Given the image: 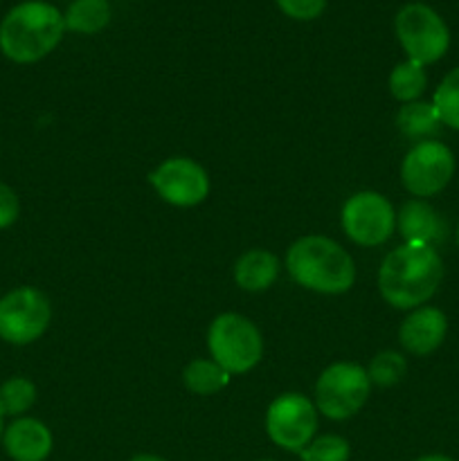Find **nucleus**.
<instances>
[{"mask_svg":"<svg viewBox=\"0 0 459 461\" xmlns=\"http://www.w3.org/2000/svg\"><path fill=\"white\" fill-rule=\"evenodd\" d=\"M454 176V156L444 142L421 140L414 144L400 165V180L412 196H436Z\"/></svg>","mask_w":459,"mask_h":461,"instance_id":"nucleus-8","label":"nucleus"},{"mask_svg":"<svg viewBox=\"0 0 459 461\" xmlns=\"http://www.w3.org/2000/svg\"><path fill=\"white\" fill-rule=\"evenodd\" d=\"M36 401V385L25 376H12L0 385V414L22 417Z\"/></svg>","mask_w":459,"mask_h":461,"instance_id":"nucleus-20","label":"nucleus"},{"mask_svg":"<svg viewBox=\"0 0 459 461\" xmlns=\"http://www.w3.org/2000/svg\"><path fill=\"white\" fill-rule=\"evenodd\" d=\"M279 275V259L268 250H248L234 266V279L243 291L259 293L274 284Z\"/></svg>","mask_w":459,"mask_h":461,"instance_id":"nucleus-15","label":"nucleus"},{"mask_svg":"<svg viewBox=\"0 0 459 461\" xmlns=\"http://www.w3.org/2000/svg\"><path fill=\"white\" fill-rule=\"evenodd\" d=\"M264 461H273V459H264Z\"/></svg>","mask_w":459,"mask_h":461,"instance_id":"nucleus-30","label":"nucleus"},{"mask_svg":"<svg viewBox=\"0 0 459 461\" xmlns=\"http://www.w3.org/2000/svg\"><path fill=\"white\" fill-rule=\"evenodd\" d=\"M286 268L300 286L324 295H340L356 282V264L349 252L318 234L292 243L286 255Z\"/></svg>","mask_w":459,"mask_h":461,"instance_id":"nucleus-3","label":"nucleus"},{"mask_svg":"<svg viewBox=\"0 0 459 461\" xmlns=\"http://www.w3.org/2000/svg\"><path fill=\"white\" fill-rule=\"evenodd\" d=\"M396 36L410 61L436 63L450 48V32L444 18L426 3H410L396 14Z\"/></svg>","mask_w":459,"mask_h":461,"instance_id":"nucleus-5","label":"nucleus"},{"mask_svg":"<svg viewBox=\"0 0 459 461\" xmlns=\"http://www.w3.org/2000/svg\"><path fill=\"white\" fill-rule=\"evenodd\" d=\"M3 435H4V417L0 414V444H3Z\"/></svg>","mask_w":459,"mask_h":461,"instance_id":"nucleus-28","label":"nucleus"},{"mask_svg":"<svg viewBox=\"0 0 459 461\" xmlns=\"http://www.w3.org/2000/svg\"><path fill=\"white\" fill-rule=\"evenodd\" d=\"M351 448L342 437L324 435L300 450L302 461H349Z\"/></svg>","mask_w":459,"mask_h":461,"instance_id":"nucleus-23","label":"nucleus"},{"mask_svg":"<svg viewBox=\"0 0 459 461\" xmlns=\"http://www.w3.org/2000/svg\"><path fill=\"white\" fill-rule=\"evenodd\" d=\"M279 9L295 21H313L327 7V0H277Z\"/></svg>","mask_w":459,"mask_h":461,"instance_id":"nucleus-24","label":"nucleus"},{"mask_svg":"<svg viewBox=\"0 0 459 461\" xmlns=\"http://www.w3.org/2000/svg\"><path fill=\"white\" fill-rule=\"evenodd\" d=\"M66 21L54 5L25 0L0 21V52L14 63H36L48 57L63 39Z\"/></svg>","mask_w":459,"mask_h":461,"instance_id":"nucleus-2","label":"nucleus"},{"mask_svg":"<svg viewBox=\"0 0 459 461\" xmlns=\"http://www.w3.org/2000/svg\"><path fill=\"white\" fill-rule=\"evenodd\" d=\"M318 430V408L306 396L282 394L266 412V432L279 448L300 453L313 441Z\"/></svg>","mask_w":459,"mask_h":461,"instance_id":"nucleus-9","label":"nucleus"},{"mask_svg":"<svg viewBox=\"0 0 459 461\" xmlns=\"http://www.w3.org/2000/svg\"><path fill=\"white\" fill-rule=\"evenodd\" d=\"M372 381L356 363H336L324 369L315 385V408L333 421L354 417L369 399Z\"/></svg>","mask_w":459,"mask_h":461,"instance_id":"nucleus-6","label":"nucleus"},{"mask_svg":"<svg viewBox=\"0 0 459 461\" xmlns=\"http://www.w3.org/2000/svg\"><path fill=\"white\" fill-rule=\"evenodd\" d=\"M399 228L405 243H418V246H432L444 232L439 214L423 201L405 203L399 214Z\"/></svg>","mask_w":459,"mask_h":461,"instance_id":"nucleus-14","label":"nucleus"},{"mask_svg":"<svg viewBox=\"0 0 459 461\" xmlns=\"http://www.w3.org/2000/svg\"><path fill=\"white\" fill-rule=\"evenodd\" d=\"M426 66L417 61H403L392 70L390 75V93L394 95L399 102L410 104L418 102V97L423 95L428 86V75L423 70Z\"/></svg>","mask_w":459,"mask_h":461,"instance_id":"nucleus-19","label":"nucleus"},{"mask_svg":"<svg viewBox=\"0 0 459 461\" xmlns=\"http://www.w3.org/2000/svg\"><path fill=\"white\" fill-rule=\"evenodd\" d=\"M21 214V201L9 185L0 183V230L9 228L18 221Z\"/></svg>","mask_w":459,"mask_h":461,"instance_id":"nucleus-25","label":"nucleus"},{"mask_svg":"<svg viewBox=\"0 0 459 461\" xmlns=\"http://www.w3.org/2000/svg\"><path fill=\"white\" fill-rule=\"evenodd\" d=\"M414 461H454V459L448 457V455H423V457H418Z\"/></svg>","mask_w":459,"mask_h":461,"instance_id":"nucleus-26","label":"nucleus"},{"mask_svg":"<svg viewBox=\"0 0 459 461\" xmlns=\"http://www.w3.org/2000/svg\"><path fill=\"white\" fill-rule=\"evenodd\" d=\"M405 372H408V363H405L403 356L396 354V351H382V354H378L372 360V365L367 369V376L376 385L392 387L403 381Z\"/></svg>","mask_w":459,"mask_h":461,"instance_id":"nucleus-22","label":"nucleus"},{"mask_svg":"<svg viewBox=\"0 0 459 461\" xmlns=\"http://www.w3.org/2000/svg\"><path fill=\"white\" fill-rule=\"evenodd\" d=\"M444 279V261L432 246L405 243L382 259L378 288L394 309H418Z\"/></svg>","mask_w":459,"mask_h":461,"instance_id":"nucleus-1","label":"nucleus"},{"mask_svg":"<svg viewBox=\"0 0 459 461\" xmlns=\"http://www.w3.org/2000/svg\"><path fill=\"white\" fill-rule=\"evenodd\" d=\"M130 461H165L162 457H156V455H135Z\"/></svg>","mask_w":459,"mask_h":461,"instance_id":"nucleus-27","label":"nucleus"},{"mask_svg":"<svg viewBox=\"0 0 459 461\" xmlns=\"http://www.w3.org/2000/svg\"><path fill=\"white\" fill-rule=\"evenodd\" d=\"M184 385L192 394L198 396H212L216 392L223 390L230 383V372H225L219 363L214 360L198 358L192 360V363L184 367Z\"/></svg>","mask_w":459,"mask_h":461,"instance_id":"nucleus-18","label":"nucleus"},{"mask_svg":"<svg viewBox=\"0 0 459 461\" xmlns=\"http://www.w3.org/2000/svg\"><path fill=\"white\" fill-rule=\"evenodd\" d=\"M457 243H459V228H457Z\"/></svg>","mask_w":459,"mask_h":461,"instance_id":"nucleus-29","label":"nucleus"},{"mask_svg":"<svg viewBox=\"0 0 459 461\" xmlns=\"http://www.w3.org/2000/svg\"><path fill=\"white\" fill-rule=\"evenodd\" d=\"M153 189L176 207H194L210 194V178L198 162L189 158H169L151 176Z\"/></svg>","mask_w":459,"mask_h":461,"instance_id":"nucleus-11","label":"nucleus"},{"mask_svg":"<svg viewBox=\"0 0 459 461\" xmlns=\"http://www.w3.org/2000/svg\"><path fill=\"white\" fill-rule=\"evenodd\" d=\"M394 207L376 192H358L342 207V228L358 246H381L394 232Z\"/></svg>","mask_w":459,"mask_h":461,"instance_id":"nucleus-10","label":"nucleus"},{"mask_svg":"<svg viewBox=\"0 0 459 461\" xmlns=\"http://www.w3.org/2000/svg\"><path fill=\"white\" fill-rule=\"evenodd\" d=\"M50 300L32 286L14 288L0 297V338L9 345H32L50 327Z\"/></svg>","mask_w":459,"mask_h":461,"instance_id":"nucleus-7","label":"nucleus"},{"mask_svg":"<svg viewBox=\"0 0 459 461\" xmlns=\"http://www.w3.org/2000/svg\"><path fill=\"white\" fill-rule=\"evenodd\" d=\"M207 347L212 360L230 374L250 372L264 356L259 329L238 313H223L212 322Z\"/></svg>","mask_w":459,"mask_h":461,"instance_id":"nucleus-4","label":"nucleus"},{"mask_svg":"<svg viewBox=\"0 0 459 461\" xmlns=\"http://www.w3.org/2000/svg\"><path fill=\"white\" fill-rule=\"evenodd\" d=\"M52 432L43 421L32 417L14 419L4 426L3 448L14 461H45L52 453Z\"/></svg>","mask_w":459,"mask_h":461,"instance_id":"nucleus-13","label":"nucleus"},{"mask_svg":"<svg viewBox=\"0 0 459 461\" xmlns=\"http://www.w3.org/2000/svg\"><path fill=\"white\" fill-rule=\"evenodd\" d=\"M448 333V320L444 311L435 306H418L400 324V345L405 351L414 356H428L435 349H439L441 342L446 340Z\"/></svg>","mask_w":459,"mask_h":461,"instance_id":"nucleus-12","label":"nucleus"},{"mask_svg":"<svg viewBox=\"0 0 459 461\" xmlns=\"http://www.w3.org/2000/svg\"><path fill=\"white\" fill-rule=\"evenodd\" d=\"M432 106H435L441 124H446L448 129L459 131V68L450 70L448 75L441 79V84L436 86L435 97H432Z\"/></svg>","mask_w":459,"mask_h":461,"instance_id":"nucleus-21","label":"nucleus"},{"mask_svg":"<svg viewBox=\"0 0 459 461\" xmlns=\"http://www.w3.org/2000/svg\"><path fill=\"white\" fill-rule=\"evenodd\" d=\"M396 124L405 138L412 140H428V135L439 131V115H436L435 106L428 102H410L400 106L399 115H396Z\"/></svg>","mask_w":459,"mask_h":461,"instance_id":"nucleus-17","label":"nucleus"},{"mask_svg":"<svg viewBox=\"0 0 459 461\" xmlns=\"http://www.w3.org/2000/svg\"><path fill=\"white\" fill-rule=\"evenodd\" d=\"M66 30L79 32V34H97L111 21V5L108 0H75L68 7Z\"/></svg>","mask_w":459,"mask_h":461,"instance_id":"nucleus-16","label":"nucleus"}]
</instances>
